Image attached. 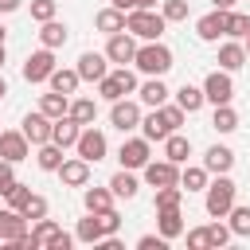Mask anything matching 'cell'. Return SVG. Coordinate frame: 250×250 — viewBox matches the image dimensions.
I'll return each instance as SVG.
<instances>
[{
	"instance_id": "obj_42",
	"label": "cell",
	"mask_w": 250,
	"mask_h": 250,
	"mask_svg": "<svg viewBox=\"0 0 250 250\" xmlns=\"http://www.w3.org/2000/svg\"><path fill=\"white\" fill-rule=\"evenodd\" d=\"M47 211H51V203H47V195H31L27 199V207H23V215H27V223H39V219H47Z\"/></svg>"
},
{
	"instance_id": "obj_28",
	"label": "cell",
	"mask_w": 250,
	"mask_h": 250,
	"mask_svg": "<svg viewBox=\"0 0 250 250\" xmlns=\"http://www.w3.org/2000/svg\"><path fill=\"white\" fill-rule=\"evenodd\" d=\"M94 27L105 31V35H117V31H125V12L109 4V8H102V12L94 16Z\"/></svg>"
},
{
	"instance_id": "obj_26",
	"label": "cell",
	"mask_w": 250,
	"mask_h": 250,
	"mask_svg": "<svg viewBox=\"0 0 250 250\" xmlns=\"http://www.w3.org/2000/svg\"><path fill=\"white\" fill-rule=\"evenodd\" d=\"M39 109H43L51 121H59V117H66V113H70V94H59V90L39 94Z\"/></svg>"
},
{
	"instance_id": "obj_53",
	"label": "cell",
	"mask_w": 250,
	"mask_h": 250,
	"mask_svg": "<svg viewBox=\"0 0 250 250\" xmlns=\"http://www.w3.org/2000/svg\"><path fill=\"white\" fill-rule=\"evenodd\" d=\"M211 4H215V8H223V12H230V8L238 4V0H211Z\"/></svg>"
},
{
	"instance_id": "obj_19",
	"label": "cell",
	"mask_w": 250,
	"mask_h": 250,
	"mask_svg": "<svg viewBox=\"0 0 250 250\" xmlns=\"http://www.w3.org/2000/svg\"><path fill=\"white\" fill-rule=\"evenodd\" d=\"M78 133H82V125L66 113V117H59L55 125H51V141L59 145V148H74L78 145Z\"/></svg>"
},
{
	"instance_id": "obj_11",
	"label": "cell",
	"mask_w": 250,
	"mask_h": 250,
	"mask_svg": "<svg viewBox=\"0 0 250 250\" xmlns=\"http://www.w3.org/2000/svg\"><path fill=\"white\" fill-rule=\"evenodd\" d=\"M31 156V141L23 137V129H0V160H27Z\"/></svg>"
},
{
	"instance_id": "obj_9",
	"label": "cell",
	"mask_w": 250,
	"mask_h": 250,
	"mask_svg": "<svg viewBox=\"0 0 250 250\" xmlns=\"http://www.w3.org/2000/svg\"><path fill=\"white\" fill-rule=\"evenodd\" d=\"M109 125L121 129V133L141 129V102H133V98H117V102H109Z\"/></svg>"
},
{
	"instance_id": "obj_55",
	"label": "cell",
	"mask_w": 250,
	"mask_h": 250,
	"mask_svg": "<svg viewBox=\"0 0 250 250\" xmlns=\"http://www.w3.org/2000/svg\"><path fill=\"white\" fill-rule=\"evenodd\" d=\"M4 94H8V82H4V74H0V98H4Z\"/></svg>"
},
{
	"instance_id": "obj_36",
	"label": "cell",
	"mask_w": 250,
	"mask_h": 250,
	"mask_svg": "<svg viewBox=\"0 0 250 250\" xmlns=\"http://www.w3.org/2000/svg\"><path fill=\"white\" fill-rule=\"evenodd\" d=\"M78 82H82V78H78V70H59V66H55V74L47 78V86H51V90H59V94H74V90H78Z\"/></svg>"
},
{
	"instance_id": "obj_46",
	"label": "cell",
	"mask_w": 250,
	"mask_h": 250,
	"mask_svg": "<svg viewBox=\"0 0 250 250\" xmlns=\"http://www.w3.org/2000/svg\"><path fill=\"white\" fill-rule=\"evenodd\" d=\"M156 109L164 113V121H168L172 129H180V125H184V117H188V109H184V105H176V102H164V105H156Z\"/></svg>"
},
{
	"instance_id": "obj_14",
	"label": "cell",
	"mask_w": 250,
	"mask_h": 250,
	"mask_svg": "<svg viewBox=\"0 0 250 250\" xmlns=\"http://www.w3.org/2000/svg\"><path fill=\"white\" fill-rule=\"evenodd\" d=\"M227 23H230V12L211 8L207 16H199V20H195V35H199L203 43H215L219 35H227Z\"/></svg>"
},
{
	"instance_id": "obj_24",
	"label": "cell",
	"mask_w": 250,
	"mask_h": 250,
	"mask_svg": "<svg viewBox=\"0 0 250 250\" xmlns=\"http://www.w3.org/2000/svg\"><path fill=\"white\" fill-rule=\"evenodd\" d=\"M250 59H246V47L238 43V39H227L223 47H219V66L223 70H238V66H246Z\"/></svg>"
},
{
	"instance_id": "obj_57",
	"label": "cell",
	"mask_w": 250,
	"mask_h": 250,
	"mask_svg": "<svg viewBox=\"0 0 250 250\" xmlns=\"http://www.w3.org/2000/svg\"><path fill=\"white\" fill-rule=\"evenodd\" d=\"M246 59H250V35H246Z\"/></svg>"
},
{
	"instance_id": "obj_22",
	"label": "cell",
	"mask_w": 250,
	"mask_h": 250,
	"mask_svg": "<svg viewBox=\"0 0 250 250\" xmlns=\"http://www.w3.org/2000/svg\"><path fill=\"white\" fill-rule=\"evenodd\" d=\"M156 230L172 242V238H180L184 234V215H180V207H164V211H156Z\"/></svg>"
},
{
	"instance_id": "obj_50",
	"label": "cell",
	"mask_w": 250,
	"mask_h": 250,
	"mask_svg": "<svg viewBox=\"0 0 250 250\" xmlns=\"http://www.w3.org/2000/svg\"><path fill=\"white\" fill-rule=\"evenodd\" d=\"M113 8H121V12H137V8H156L160 0H109Z\"/></svg>"
},
{
	"instance_id": "obj_30",
	"label": "cell",
	"mask_w": 250,
	"mask_h": 250,
	"mask_svg": "<svg viewBox=\"0 0 250 250\" xmlns=\"http://www.w3.org/2000/svg\"><path fill=\"white\" fill-rule=\"evenodd\" d=\"M137 188H141V180L133 176V168H121V172H113V180H109V191H113L117 199H133Z\"/></svg>"
},
{
	"instance_id": "obj_52",
	"label": "cell",
	"mask_w": 250,
	"mask_h": 250,
	"mask_svg": "<svg viewBox=\"0 0 250 250\" xmlns=\"http://www.w3.org/2000/svg\"><path fill=\"white\" fill-rule=\"evenodd\" d=\"M20 4H23V0H0V12H16Z\"/></svg>"
},
{
	"instance_id": "obj_47",
	"label": "cell",
	"mask_w": 250,
	"mask_h": 250,
	"mask_svg": "<svg viewBox=\"0 0 250 250\" xmlns=\"http://www.w3.org/2000/svg\"><path fill=\"white\" fill-rule=\"evenodd\" d=\"M164 246H168V238H164L160 230H156V234H141V238H137V250H164Z\"/></svg>"
},
{
	"instance_id": "obj_56",
	"label": "cell",
	"mask_w": 250,
	"mask_h": 250,
	"mask_svg": "<svg viewBox=\"0 0 250 250\" xmlns=\"http://www.w3.org/2000/svg\"><path fill=\"white\" fill-rule=\"evenodd\" d=\"M4 39H8V27H4V23H0V43H4Z\"/></svg>"
},
{
	"instance_id": "obj_10",
	"label": "cell",
	"mask_w": 250,
	"mask_h": 250,
	"mask_svg": "<svg viewBox=\"0 0 250 250\" xmlns=\"http://www.w3.org/2000/svg\"><path fill=\"white\" fill-rule=\"evenodd\" d=\"M51 74H55V51L51 47H39L23 59V78L27 82H47Z\"/></svg>"
},
{
	"instance_id": "obj_2",
	"label": "cell",
	"mask_w": 250,
	"mask_h": 250,
	"mask_svg": "<svg viewBox=\"0 0 250 250\" xmlns=\"http://www.w3.org/2000/svg\"><path fill=\"white\" fill-rule=\"evenodd\" d=\"M117 230H121V215L117 211H105V215L86 211V219H78V227H74V238L86 242V246H98L105 234H117Z\"/></svg>"
},
{
	"instance_id": "obj_35",
	"label": "cell",
	"mask_w": 250,
	"mask_h": 250,
	"mask_svg": "<svg viewBox=\"0 0 250 250\" xmlns=\"http://www.w3.org/2000/svg\"><path fill=\"white\" fill-rule=\"evenodd\" d=\"M211 129H215V133H234V129H238V113H234L230 102H227V105H215V113H211Z\"/></svg>"
},
{
	"instance_id": "obj_20",
	"label": "cell",
	"mask_w": 250,
	"mask_h": 250,
	"mask_svg": "<svg viewBox=\"0 0 250 250\" xmlns=\"http://www.w3.org/2000/svg\"><path fill=\"white\" fill-rule=\"evenodd\" d=\"M203 168H207L211 176H223V172L234 168V152H230L227 145H211V148L203 152Z\"/></svg>"
},
{
	"instance_id": "obj_41",
	"label": "cell",
	"mask_w": 250,
	"mask_h": 250,
	"mask_svg": "<svg viewBox=\"0 0 250 250\" xmlns=\"http://www.w3.org/2000/svg\"><path fill=\"white\" fill-rule=\"evenodd\" d=\"M230 230L238 234V238H250V207H230Z\"/></svg>"
},
{
	"instance_id": "obj_45",
	"label": "cell",
	"mask_w": 250,
	"mask_h": 250,
	"mask_svg": "<svg viewBox=\"0 0 250 250\" xmlns=\"http://www.w3.org/2000/svg\"><path fill=\"white\" fill-rule=\"evenodd\" d=\"M55 12H59V4H55V0H31V20H35V23L55 20Z\"/></svg>"
},
{
	"instance_id": "obj_18",
	"label": "cell",
	"mask_w": 250,
	"mask_h": 250,
	"mask_svg": "<svg viewBox=\"0 0 250 250\" xmlns=\"http://www.w3.org/2000/svg\"><path fill=\"white\" fill-rule=\"evenodd\" d=\"M59 180H62L66 188H86V184H90V160H82V156H74V160H62V168H59Z\"/></svg>"
},
{
	"instance_id": "obj_5",
	"label": "cell",
	"mask_w": 250,
	"mask_h": 250,
	"mask_svg": "<svg viewBox=\"0 0 250 250\" xmlns=\"http://www.w3.org/2000/svg\"><path fill=\"white\" fill-rule=\"evenodd\" d=\"M137 90V74L129 70V66H117V70H109L102 82H98V94L105 98V102H117V98H125V94H133Z\"/></svg>"
},
{
	"instance_id": "obj_17",
	"label": "cell",
	"mask_w": 250,
	"mask_h": 250,
	"mask_svg": "<svg viewBox=\"0 0 250 250\" xmlns=\"http://www.w3.org/2000/svg\"><path fill=\"white\" fill-rule=\"evenodd\" d=\"M20 234H27V215H23V211L4 207V211H0V242H4V246H12Z\"/></svg>"
},
{
	"instance_id": "obj_34",
	"label": "cell",
	"mask_w": 250,
	"mask_h": 250,
	"mask_svg": "<svg viewBox=\"0 0 250 250\" xmlns=\"http://www.w3.org/2000/svg\"><path fill=\"white\" fill-rule=\"evenodd\" d=\"M70 117H74L82 129L94 125V121H98V102H94V98H74V102H70Z\"/></svg>"
},
{
	"instance_id": "obj_44",
	"label": "cell",
	"mask_w": 250,
	"mask_h": 250,
	"mask_svg": "<svg viewBox=\"0 0 250 250\" xmlns=\"http://www.w3.org/2000/svg\"><path fill=\"white\" fill-rule=\"evenodd\" d=\"M207 238H211V246H227L234 238V230H230V223H207Z\"/></svg>"
},
{
	"instance_id": "obj_48",
	"label": "cell",
	"mask_w": 250,
	"mask_h": 250,
	"mask_svg": "<svg viewBox=\"0 0 250 250\" xmlns=\"http://www.w3.org/2000/svg\"><path fill=\"white\" fill-rule=\"evenodd\" d=\"M188 246H191V250H207V246H211V238H207V227H195V230H188Z\"/></svg>"
},
{
	"instance_id": "obj_25",
	"label": "cell",
	"mask_w": 250,
	"mask_h": 250,
	"mask_svg": "<svg viewBox=\"0 0 250 250\" xmlns=\"http://www.w3.org/2000/svg\"><path fill=\"white\" fill-rule=\"evenodd\" d=\"M137 94H141V105H152V109H156V105H164V102H168V94H172V90L164 86V78H148V82H141V86H137Z\"/></svg>"
},
{
	"instance_id": "obj_3",
	"label": "cell",
	"mask_w": 250,
	"mask_h": 250,
	"mask_svg": "<svg viewBox=\"0 0 250 250\" xmlns=\"http://www.w3.org/2000/svg\"><path fill=\"white\" fill-rule=\"evenodd\" d=\"M133 66H137L141 74H148V78H164V74L176 66V59H172V51H168L160 39H152V43L137 47V59H133Z\"/></svg>"
},
{
	"instance_id": "obj_49",
	"label": "cell",
	"mask_w": 250,
	"mask_h": 250,
	"mask_svg": "<svg viewBox=\"0 0 250 250\" xmlns=\"http://www.w3.org/2000/svg\"><path fill=\"white\" fill-rule=\"evenodd\" d=\"M12 168H16L12 160H0V195H4V191L16 184V172H12Z\"/></svg>"
},
{
	"instance_id": "obj_32",
	"label": "cell",
	"mask_w": 250,
	"mask_h": 250,
	"mask_svg": "<svg viewBox=\"0 0 250 250\" xmlns=\"http://www.w3.org/2000/svg\"><path fill=\"white\" fill-rule=\"evenodd\" d=\"M203 102H207V98H203V86L184 82V86L176 90V105H184L188 113H199V109H203Z\"/></svg>"
},
{
	"instance_id": "obj_6",
	"label": "cell",
	"mask_w": 250,
	"mask_h": 250,
	"mask_svg": "<svg viewBox=\"0 0 250 250\" xmlns=\"http://www.w3.org/2000/svg\"><path fill=\"white\" fill-rule=\"evenodd\" d=\"M74 152H78L82 160L98 164V160H105V152H109V141H105V133H102V129L86 125V129L78 133V145H74Z\"/></svg>"
},
{
	"instance_id": "obj_39",
	"label": "cell",
	"mask_w": 250,
	"mask_h": 250,
	"mask_svg": "<svg viewBox=\"0 0 250 250\" xmlns=\"http://www.w3.org/2000/svg\"><path fill=\"white\" fill-rule=\"evenodd\" d=\"M180 203H184V188H180V184L156 188V211H164V207H180Z\"/></svg>"
},
{
	"instance_id": "obj_21",
	"label": "cell",
	"mask_w": 250,
	"mask_h": 250,
	"mask_svg": "<svg viewBox=\"0 0 250 250\" xmlns=\"http://www.w3.org/2000/svg\"><path fill=\"white\" fill-rule=\"evenodd\" d=\"M113 199H117V195H113L109 188H86V191H82V207H86V211H94V215L113 211Z\"/></svg>"
},
{
	"instance_id": "obj_37",
	"label": "cell",
	"mask_w": 250,
	"mask_h": 250,
	"mask_svg": "<svg viewBox=\"0 0 250 250\" xmlns=\"http://www.w3.org/2000/svg\"><path fill=\"white\" fill-rule=\"evenodd\" d=\"M31 234H35V242H39V246H51V242L62 234V227H59L55 219H39V223L31 227Z\"/></svg>"
},
{
	"instance_id": "obj_29",
	"label": "cell",
	"mask_w": 250,
	"mask_h": 250,
	"mask_svg": "<svg viewBox=\"0 0 250 250\" xmlns=\"http://www.w3.org/2000/svg\"><path fill=\"white\" fill-rule=\"evenodd\" d=\"M168 133H176V129L164 121V113H160V109H152L148 117H141V137H148V141H164Z\"/></svg>"
},
{
	"instance_id": "obj_51",
	"label": "cell",
	"mask_w": 250,
	"mask_h": 250,
	"mask_svg": "<svg viewBox=\"0 0 250 250\" xmlns=\"http://www.w3.org/2000/svg\"><path fill=\"white\" fill-rule=\"evenodd\" d=\"M12 246H16V250H39V242H35V234H31V230H27V234H20Z\"/></svg>"
},
{
	"instance_id": "obj_38",
	"label": "cell",
	"mask_w": 250,
	"mask_h": 250,
	"mask_svg": "<svg viewBox=\"0 0 250 250\" xmlns=\"http://www.w3.org/2000/svg\"><path fill=\"white\" fill-rule=\"evenodd\" d=\"M31 195H35V191H31L27 184H20V180H16V184H12L8 191H4V199H8V207H12V211H23Z\"/></svg>"
},
{
	"instance_id": "obj_8",
	"label": "cell",
	"mask_w": 250,
	"mask_h": 250,
	"mask_svg": "<svg viewBox=\"0 0 250 250\" xmlns=\"http://www.w3.org/2000/svg\"><path fill=\"white\" fill-rule=\"evenodd\" d=\"M203 98L211 102V105H227L230 98H234V82H230V70H211L207 78H203Z\"/></svg>"
},
{
	"instance_id": "obj_12",
	"label": "cell",
	"mask_w": 250,
	"mask_h": 250,
	"mask_svg": "<svg viewBox=\"0 0 250 250\" xmlns=\"http://www.w3.org/2000/svg\"><path fill=\"white\" fill-rule=\"evenodd\" d=\"M74 70H78L82 82H102V78L109 74V55H105V51H82Z\"/></svg>"
},
{
	"instance_id": "obj_40",
	"label": "cell",
	"mask_w": 250,
	"mask_h": 250,
	"mask_svg": "<svg viewBox=\"0 0 250 250\" xmlns=\"http://www.w3.org/2000/svg\"><path fill=\"white\" fill-rule=\"evenodd\" d=\"M188 0H160V16L168 20V23H184L188 20Z\"/></svg>"
},
{
	"instance_id": "obj_7",
	"label": "cell",
	"mask_w": 250,
	"mask_h": 250,
	"mask_svg": "<svg viewBox=\"0 0 250 250\" xmlns=\"http://www.w3.org/2000/svg\"><path fill=\"white\" fill-rule=\"evenodd\" d=\"M148 137H125L121 141V148H117V160H121V168H133V172H141L148 160H152V152H148Z\"/></svg>"
},
{
	"instance_id": "obj_4",
	"label": "cell",
	"mask_w": 250,
	"mask_h": 250,
	"mask_svg": "<svg viewBox=\"0 0 250 250\" xmlns=\"http://www.w3.org/2000/svg\"><path fill=\"white\" fill-rule=\"evenodd\" d=\"M164 27H168V20H164L156 8H137V12H125V31H133V35H137V39H145V43L160 39V35H164Z\"/></svg>"
},
{
	"instance_id": "obj_33",
	"label": "cell",
	"mask_w": 250,
	"mask_h": 250,
	"mask_svg": "<svg viewBox=\"0 0 250 250\" xmlns=\"http://www.w3.org/2000/svg\"><path fill=\"white\" fill-rule=\"evenodd\" d=\"M207 176H211V172H207L203 164H188V168L180 172V188H184V191H203V188L211 184Z\"/></svg>"
},
{
	"instance_id": "obj_23",
	"label": "cell",
	"mask_w": 250,
	"mask_h": 250,
	"mask_svg": "<svg viewBox=\"0 0 250 250\" xmlns=\"http://www.w3.org/2000/svg\"><path fill=\"white\" fill-rule=\"evenodd\" d=\"M66 39H70V27H66V23H59V20H47V23L39 27V43H43V47H51V51L66 47Z\"/></svg>"
},
{
	"instance_id": "obj_13",
	"label": "cell",
	"mask_w": 250,
	"mask_h": 250,
	"mask_svg": "<svg viewBox=\"0 0 250 250\" xmlns=\"http://www.w3.org/2000/svg\"><path fill=\"white\" fill-rule=\"evenodd\" d=\"M141 176H145L148 188H168V184H180V164H172L168 156L164 160H148L141 168Z\"/></svg>"
},
{
	"instance_id": "obj_31",
	"label": "cell",
	"mask_w": 250,
	"mask_h": 250,
	"mask_svg": "<svg viewBox=\"0 0 250 250\" xmlns=\"http://www.w3.org/2000/svg\"><path fill=\"white\" fill-rule=\"evenodd\" d=\"M62 160H66V156H62V148H59L55 141H47V145H39V148H35V164H39L43 172H59V168H62Z\"/></svg>"
},
{
	"instance_id": "obj_27",
	"label": "cell",
	"mask_w": 250,
	"mask_h": 250,
	"mask_svg": "<svg viewBox=\"0 0 250 250\" xmlns=\"http://www.w3.org/2000/svg\"><path fill=\"white\" fill-rule=\"evenodd\" d=\"M164 156L172 160V164H188V156H191V141L176 129V133H168L164 137Z\"/></svg>"
},
{
	"instance_id": "obj_15",
	"label": "cell",
	"mask_w": 250,
	"mask_h": 250,
	"mask_svg": "<svg viewBox=\"0 0 250 250\" xmlns=\"http://www.w3.org/2000/svg\"><path fill=\"white\" fill-rule=\"evenodd\" d=\"M105 55H109V62H117V66L133 62V59H137V35H133V31H117V35H109Z\"/></svg>"
},
{
	"instance_id": "obj_43",
	"label": "cell",
	"mask_w": 250,
	"mask_h": 250,
	"mask_svg": "<svg viewBox=\"0 0 250 250\" xmlns=\"http://www.w3.org/2000/svg\"><path fill=\"white\" fill-rule=\"evenodd\" d=\"M227 35H230V39H246V35H250V16H246V12H230Z\"/></svg>"
},
{
	"instance_id": "obj_54",
	"label": "cell",
	"mask_w": 250,
	"mask_h": 250,
	"mask_svg": "<svg viewBox=\"0 0 250 250\" xmlns=\"http://www.w3.org/2000/svg\"><path fill=\"white\" fill-rule=\"evenodd\" d=\"M4 59H8V51H4V43H0V70H4Z\"/></svg>"
},
{
	"instance_id": "obj_1",
	"label": "cell",
	"mask_w": 250,
	"mask_h": 250,
	"mask_svg": "<svg viewBox=\"0 0 250 250\" xmlns=\"http://www.w3.org/2000/svg\"><path fill=\"white\" fill-rule=\"evenodd\" d=\"M234 195H238V188H234L230 172L215 176V180L203 188V207H207V215H211V219H227L230 207H234Z\"/></svg>"
},
{
	"instance_id": "obj_16",
	"label": "cell",
	"mask_w": 250,
	"mask_h": 250,
	"mask_svg": "<svg viewBox=\"0 0 250 250\" xmlns=\"http://www.w3.org/2000/svg\"><path fill=\"white\" fill-rule=\"evenodd\" d=\"M51 125H55V121H51L43 109H35V113H27V117H23V137L39 148V145H47V141H51Z\"/></svg>"
}]
</instances>
